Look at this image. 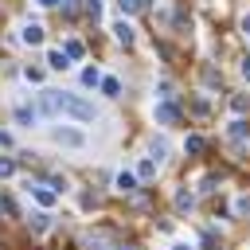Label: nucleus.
Segmentation results:
<instances>
[{
	"instance_id": "obj_1",
	"label": "nucleus",
	"mask_w": 250,
	"mask_h": 250,
	"mask_svg": "<svg viewBox=\"0 0 250 250\" xmlns=\"http://www.w3.org/2000/svg\"><path fill=\"white\" fill-rule=\"evenodd\" d=\"M39 109H43V113H66V117H74V121H94V117H98L94 102H86V98H78V94H59V90H43V94H39Z\"/></svg>"
},
{
	"instance_id": "obj_2",
	"label": "nucleus",
	"mask_w": 250,
	"mask_h": 250,
	"mask_svg": "<svg viewBox=\"0 0 250 250\" xmlns=\"http://www.w3.org/2000/svg\"><path fill=\"white\" fill-rule=\"evenodd\" d=\"M51 141H55V145H66V148H82V145H86V133L62 125V129H51Z\"/></svg>"
},
{
	"instance_id": "obj_3",
	"label": "nucleus",
	"mask_w": 250,
	"mask_h": 250,
	"mask_svg": "<svg viewBox=\"0 0 250 250\" xmlns=\"http://www.w3.org/2000/svg\"><path fill=\"white\" fill-rule=\"evenodd\" d=\"M27 191L35 195V203H39L43 211H47V207H55V199H59V191H55V188H39V184H35V188H27Z\"/></svg>"
},
{
	"instance_id": "obj_4",
	"label": "nucleus",
	"mask_w": 250,
	"mask_h": 250,
	"mask_svg": "<svg viewBox=\"0 0 250 250\" xmlns=\"http://www.w3.org/2000/svg\"><path fill=\"white\" fill-rule=\"evenodd\" d=\"M20 39H23L27 47H43V27H39V23H23Z\"/></svg>"
},
{
	"instance_id": "obj_5",
	"label": "nucleus",
	"mask_w": 250,
	"mask_h": 250,
	"mask_svg": "<svg viewBox=\"0 0 250 250\" xmlns=\"http://www.w3.org/2000/svg\"><path fill=\"white\" fill-rule=\"evenodd\" d=\"M113 184H117V191H137V172H129V168H121V172L113 176Z\"/></svg>"
},
{
	"instance_id": "obj_6",
	"label": "nucleus",
	"mask_w": 250,
	"mask_h": 250,
	"mask_svg": "<svg viewBox=\"0 0 250 250\" xmlns=\"http://www.w3.org/2000/svg\"><path fill=\"white\" fill-rule=\"evenodd\" d=\"M176 117H180V109H176L172 102H160V105H156V121H160V125H172Z\"/></svg>"
},
{
	"instance_id": "obj_7",
	"label": "nucleus",
	"mask_w": 250,
	"mask_h": 250,
	"mask_svg": "<svg viewBox=\"0 0 250 250\" xmlns=\"http://www.w3.org/2000/svg\"><path fill=\"white\" fill-rule=\"evenodd\" d=\"M113 39H117V43H125V47H133V39H137V35H133V27L121 20V23H113Z\"/></svg>"
},
{
	"instance_id": "obj_8",
	"label": "nucleus",
	"mask_w": 250,
	"mask_h": 250,
	"mask_svg": "<svg viewBox=\"0 0 250 250\" xmlns=\"http://www.w3.org/2000/svg\"><path fill=\"white\" fill-rule=\"evenodd\" d=\"M62 51H66V59H70V62H74V59H86L82 39H66V43H62Z\"/></svg>"
},
{
	"instance_id": "obj_9",
	"label": "nucleus",
	"mask_w": 250,
	"mask_h": 250,
	"mask_svg": "<svg viewBox=\"0 0 250 250\" xmlns=\"http://www.w3.org/2000/svg\"><path fill=\"white\" fill-rule=\"evenodd\" d=\"M47 66H51V70H66V66H70L66 51H47Z\"/></svg>"
},
{
	"instance_id": "obj_10",
	"label": "nucleus",
	"mask_w": 250,
	"mask_h": 250,
	"mask_svg": "<svg viewBox=\"0 0 250 250\" xmlns=\"http://www.w3.org/2000/svg\"><path fill=\"white\" fill-rule=\"evenodd\" d=\"M191 207H195V195H191L188 188H180V191H176V211L184 215V211H191Z\"/></svg>"
},
{
	"instance_id": "obj_11",
	"label": "nucleus",
	"mask_w": 250,
	"mask_h": 250,
	"mask_svg": "<svg viewBox=\"0 0 250 250\" xmlns=\"http://www.w3.org/2000/svg\"><path fill=\"white\" fill-rule=\"evenodd\" d=\"M78 82H82V86H98V82H102V74H98V66H86V70L78 74Z\"/></svg>"
},
{
	"instance_id": "obj_12",
	"label": "nucleus",
	"mask_w": 250,
	"mask_h": 250,
	"mask_svg": "<svg viewBox=\"0 0 250 250\" xmlns=\"http://www.w3.org/2000/svg\"><path fill=\"white\" fill-rule=\"evenodd\" d=\"M102 94H105V98H117V94H121V82H117L113 74H109V78H102Z\"/></svg>"
},
{
	"instance_id": "obj_13",
	"label": "nucleus",
	"mask_w": 250,
	"mask_h": 250,
	"mask_svg": "<svg viewBox=\"0 0 250 250\" xmlns=\"http://www.w3.org/2000/svg\"><path fill=\"white\" fill-rule=\"evenodd\" d=\"M230 109H234V113H246V109H250V94H234V98H230Z\"/></svg>"
},
{
	"instance_id": "obj_14",
	"label": "nucleus",
	"mask_w": 250,
	"mask_h": 250,
	"mask_svg": "<svg viewBox=\"0 0 250 250\" xmlns=\"http://www.w3.org/2000/svg\"><path fill=\"white\" fill-rule=\"evenodd\" d=\"M137 176H141V180H152V176H156V160H141V164H137Z\"/></svg>"
},
{
	"instance_id": "obj_15",
	"label": "nucleus",
	"mask_w": 250,
	"mask_h": 250,
	"mask_svg": "<svg viewBox=\"0 0 250 250\" xmlns=\"http://www.w3.org/2000/svg\"><path fill=\"white\" fill-rule=\"evenodd\" d=\"M35 117H39V113H35V109H27V105H20V109H16V121H20V125H31Z\"/></svg>"
},
{
	"instance_id": "obj_16",
	"label": "nucleus",
	"mask_w": 250,
	"mask_h": 250,
	"mask_svg": "<svg viewBox=\"0 0 250 250\" xmlns=\"http://www.w3.org/2000/svg\"><path fill=\"white\" fill-rule=\"evenodd\" d=\"M117 8H121L125 16H133V12H141V8H145V0H117Z\"/></svg>"
},
{
	"instance_id": "obj_17",
	"label": "nucleus",
	"mask_w": 250,
	"mask_h": 250,
	"mask_svg": "<svg viewBox=\"0 0 250 250\" xmlns=\"http://www.w3.org/2000/svg\"><path fill=\"white\" fill-rule=\"evenodd\" d=\"M86 16L90 20H102V0H86Z\"/></svg>"
},
{
	"instance_id": "obj_18",
	"label": "nucleus",
	"mask_w": 250,
	"mask_h": 250,
	"mask_svg": "<svg viewBox=\"0 0 250 250\" xmlns=\"http://www.w3.org/2000/svg\"><path fill=\"white\" fill-rule=\"evenodd\" d=\"M23 78H27V82H35V86H39V82H43V70H39V66H27V70H23Z\"/></svg>"
},
{
	"instance_id": "obj_19",
	"label": "nucleus",
	"mask_w": 250,
	"mask_h": 250,
	"mask_svg": "<svg viewBox=\"0 0 250 250\" xmlns=\"http://www.w3.org/2000/svg\"><path fill=\"white\" fill-rule=\"evenodd\" d=\"M184 148H188V152H203V137H188Z\"/></svg>"
},
{
	"instance_id": "obj_20",
	"label": "nucleus",
	"mask_w": 250,
	"mask_h": 250,
	"mask_svg": "<svg viewBox=\"0 0 250 250\" xmlns=\"http://www.w3.org/2000/svg\"><path fill=\"white\" fill-rule=\"evenodd\" d=\"M234 211H238V215H250V195H238V199H234Z\"/></svg>"
},
{
	"instance_id": "obj_21",
	"label": "nucleus",
	"mask_w": 250,
	"mask_h": 250,
	"mask_svg": "<svg viewBox=\"0 0 250 250\" xmlns=\"http://www.w3.org/2000/svg\"><path fill=\"white\" fill-rule=\"evenodd\" d=\"M230 137L242 141V137H246V125H242V121H230Z\"/></svg>"
},
{
	"instance_id": "obj_22",
	"label": "nucleus",
	"mask_w": 250,
	"mask_h": 250,
	"mask_svg": "<svg viewBox=\"0 0 250 250\" xmlns=\"http://www.w3.org/2000/svg\"><path fill=\"white\" fill-rule=\"evenodd\" d=\"M152 152H156V160L168 152V141H160V137H152Z\"/></svg>"
},
{
	"instance_id": "obj_23",
	"label": "nucleus",
	"mask_w": 250,
	"mask_h": 250,
	"mask_svg": "<svg viewBox=\"0 0 250 250\" xmlns=\"http://www.w3.org/2000/svg\"><path fill=\"white\" fill-rule=\"evenodd\" d=\"M31 227H35V230H39V234H43V230H47V227H51V219H47V211H43V215H35V223H31Z\"/></svg>"
},
{
	"instance_id": "obj_24",
	"label": "nucleus",
	"mask_w": 250,
	"mask_h": 250,
	"mask_svg": "<svg viewBox=\"0 0 250 250\" xmlns=\"http://www.w3.org/2000/svg\"><path fill=\"white\" fill-rule=\"evenodd\" d=\"M12 172H16V164H12L8 156H0V180H4V176H12Z\"/></svg>"
},
{
	"instance_id": "obj_25",
	"label": "nucleus",
	"mask_w": 250,
	"mask_h": 250,
	"mask_svg": "<svg viewBox=\"0 0 250 250\" xmlns=\"http://www.w3.org/2000/svg\"><path fill=\"white\" fill-rule=\"evenodd\" d=\"M102 246H105V238H102V234H98V238H94V234L86 238V250H102Z\"/></svg>"
},
{
	"instance_id": "obj_26",
	"label": "nucleus",
	"mask_w": 250,
	"mask_h": 250,
	"mask_svg": "<svg viewBox=\"0 0 250 250\" xmlns=\"http://www.w3.org/2000/svg\"><path fill=\"white\" fill-rule=\"evenodd\" d=\"M242 35H250V12L242 16Z\"/></svg>"
},
{
	"instance_id": "obj_27",
	"label": "nucleus",
	"mask_w": 250,
	"mask_h": 250,
	"mask_svg": "<svg viewBox=\"0 0 250 250\" xmlns=\"http://www.w3.org/2000/svg\"><path fill=\"white\" fill-rule=\"evenodd\" d=\"M172 250H195L191 242H172Z\"/></svg>"
},
{
	"instance_id": "obj_28",
	"label": "nucleus",
	"mask_w": 250,
	"mask_h": 250,
	"mask_svg": "<svg viewBox=\"0 0 250 250\" xmlns=\"http://www.w3.org/2000/svg\"><path fill=\"white\" fill-rule=\"evenodd\" d=\"M35 4H39V8H55L59 0H35Z\"/></svg>"
},
{
	"instance_id": "obj_29",
	"label": "nucleus",
	"mask_w": 250,
	"mask_h": 250,
	"mask_svg": "<svg viewBox=\"0 0 250 250\" xmlns=\"http://www.w3.org/2000/svg\"><path fill=\"white\" fill-rule=\"evenodd\" d=\"M242 74H246V78H250V59H246V62H242Z\"/></svg>"
},
{
	"instance_id": "obj_30",
	"label": "nucleus",
	"mask_w": 250,
	"mask_h": 250,
	"mask_svg": "<svg viewBox=\"0 0 250 250\" xmlns=\"http://www.w3.org/2000/svg\"><path fill=\"white\" fill-rule=\"evenodd\" d=\"M121 250H133V246H121Z\"/></svg>"
}]
</instances>
